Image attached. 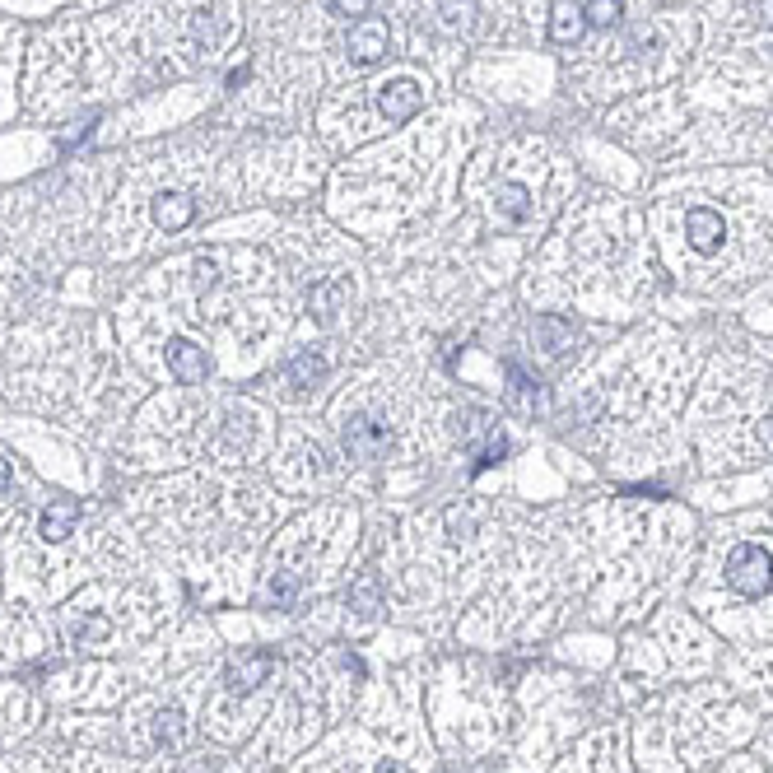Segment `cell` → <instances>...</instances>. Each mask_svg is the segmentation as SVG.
I'll use <instances>...</instances> for the list:
<instances>
[{
	"instance_id": "7c38bea8",
	"label": "cell",
	"mask_w": 773,
	"mask_h": 773,
	"mask_svg": "<svg viewBox=\"0 0 773 773\" xmlns=\"http://www.w3.org/2000/svg\"><path fill=\"white\" fill-rule=\"evenodd\" d=\"M191 219H196V205L182 191H163L159 201H154V224L159 229H187Z\"/></svg>"
},
{
	"instance_id": "9a60e30c",
	"label": "cell",
	"mask_w": 773,
	"mask_h": 773,
	"mask_svg": "<svg viewBox=\"0 0 773 773\" xmlns=\"http://www.w3.org/2000/svg\"><path fill=\"white\" fill-rule=\"evenodd\" d=\"M112 624L103 615H70V643L75 648H98V643H108Z\"/></svg>"
},
{
	"instance_id": "9c48e42d",
	"label": "cell",
	"mask_w": 773,
	"mask_h": 773,
	"mask_svg": "<svg viewBox=\"0 0 773 773\" xmlns=\"http://www.w3.org/2000/svg\"><path fill=\"white\" fill-rule=\"evenodd\" d=\"M382 56H387V28L373 24V19H364V24L350 33V61L373 66V61H382Z\"/></svg>"
},
{
	"instance_id": "484cf974",
	"label": "cell",
	"mask_w": 773,
	"mask_h": 773,
	"mask_svg": "<svg viewBox=\"0 0 773 773\" xmlns=\"http://www.w3.org/2000/svg\"><path fill=\"white\" fill-rule=\"evenodd\" d=\"M378 773H410V769H406L401 760H382V764H378Z\"/></svg>"
},
{
	"instance_id": "7402d4cb",
	"label": "cell",
	"mask_w": 773,
	"mask_h": 773,
	"mask_svg": "<svg viewBox=\"0 0 773 773\" xmlns=\"http://www.w3.org/2000/svg\"><path fill=\"white\" fill-rule=\"evenodd\" d=\"M746 14L755 28H773V0H746Z\"/></svg>"
},
{
	"instance_id": "44dd1931",
	"label": "cell",
	"mask_w": 773,
	"mask_h": 773,
	"mask_svg": "<svg viewBox=\"0 0 773 773\" xmlns=\"http://www.w3.org/2000/svg\"><path fill=\"white\" fill-rule=\"evenodd\" d=\"M266 597H271L275 606H294V597H299V583L280 573V578H271V587H266Z\"/></svg>"
},
{
	"instance_id": "6da1fadb",
	"label": "cell",
	"mask_w": 773,
	"mask_h": 773,
	"mask_svg": "<svg viewBox=\"0 0 773 773\" xmlns=\"http://www.w3.org/2000/svg\"><path fill=\"white\" fill-rule=\"evenodd\" d=\"M727 583L741 597H764L773 587V555L764 545H736L727 555Z\"/></svg>"
},
{
	"instance_id": "4fadbf2b",
	"label": "cell",
	"mask_w": 773,
	"mask_h": 773,
	"mask_svg": "<svg viewBox=\"0 0 773 773\" xmlns=\"http://www.w3.org/2000/svg\"><path fill=\"white\" fill-rule=\"evenodd\" d=\"M191 736V722L182 708H163L159 718H154V741H159L163 750H182Z\"/></svg>"
},
{
	"instance_id": "ffe728a7",
	"label": "cell",
	"mask_w": 773,
	"mask_h": 773,
	"mask_svg": "<svg viewBox=\"0 0 773 773\" xmlns=\"http://www.w3.org/2000/svg\"><path fill=\"white\" fill-rule=\"evenodd\" d=\"M587 28H615L624 14V0H587Z\"/></svg>"
},
{
	"instance_id": "277c9868",
	"label": "cell",
	"mask_w": 773,
	"mask_h": 773,
	"mask_svg": "<svg viewBox=\"0 0 773 773\" xmlns=\"http://www.w3.org/2000/svg\"><path fill=\"white\" fill-rule=\"evenodd\" d=\"M685 238H690L694 252H718L727 243V224H722L718 210H708V205H694L690 215H685Z\"/></svg>"
},
{
	"instance_id": "cb8c5ba5",
	"label": "cell",
	"mask_w": 773,
	"mask_h": 773,
	"mask_svg": "<svg viewBox=\"0 0 773 773\" xmlns=\"http://www.w3.org/2000/svg\"><path fill=\"white\" fill-rule=\"evenodd\" d=\"M368 5H373V0H331V10H336V14H354V19H359V14H368Z\"/></svg>"
},
{
	"instance_id": "2e32d148",
	"label": "cell",
	"mask_w": 773,
	"mask_h": 773,
	"mask_svg": "<svg viewBox=\"0 0 773 773\" xmlns=\"http://www.w3.org/2000/svg\"><path fill=\"white\" fill-rule=\"evenodd\" d=\"M350 611H359V615H378L382 611V583L373 578V573H364V578L350 587Z\"/></svg>"
},
{
	"instance_id": "d4e9b609",
	"label": "cell",
	"mask_w": 773,
	"mask_h": 773,
	"mask_svg": "<svg viewBox=\"0 0 773 773\" xmlns=\"http://www.w3.org/2000/svg\"><path fill=\"white\" fill-rule=\"evenodd\" d=\"M215 285V261H201L196 266V289H210Z\"/></svg>"
},
{
	"instance_id": "5b68a950",
	"label": "cell",
	"mask_w": 773,
	"mask_h": 773,
	"mask_svg": "<svg viewBox=\"0 0 773 773\" xmlns=\"http://www.w3.org/2000/svg\"><path fill=\"white\" fill-rule=\"evenodd\" d=\"M271 671H275L271 652H243V657L229 666V676H224V680H229L233 694H252L257 685H266V680H271Z\"/></svg>"
},
{
	"instance_id": "e0dca14e",
	"label": "cell",
	"mask_w": 773,
	"mask_h": 773,
	"mask_svg": "<svg viewBox=\"0 0 773 773\" xmlns=\"http://www.w3.org/2000/svg\"><path fill=\"white\" fill-rule=\"evenodd\" d=\"M499 210H503V219L522 224V219H527V210H531V191L522 187V182H503V187H499Z\"/></svg>"
},
{
	"instance_id": "8992f818",
	"label": "cell",
	"mask_w": 773,
	"mask_h": 773,
	"mask_svg": "<svg viewBox=\"0 0 773 773\" xmlns=\"http://www.w3.org/2000/svg\"><path fill=\"white\" fill-rule=\"evenodd\" d=\"M168 368H173L177 382H205L210 359H205V350L191 345V340H168Z\"/></svg>"
},
{
	"instance_id": "7a4b0ae2",
	"label": "cell",
	"mask_w": 773,
	"mask_h": 773,
	"mask_svg": "<svg viewBox=\"0 0 773 773\" xmlns=\"http://www.w3.org/2000/svg\"><path fill=\"white\" fill-rule=\"evenodd\" d=\"M387 448H392V429L382 420L354 415V420L345 424V457H350V462H378Z\"/></svg>"
},
{
	"instance_id": "4316f807",
	"label": "cell",
	"mask_w": 773,
	"mask_h": 773,
	"mask_svg": "<svg viewBox=\"0 0 773 773\" xmlns=\"http://www.w3.org/2000/svg\"><path fill=\"white\" fill-rule=\"evenodd\" d=\"M5 489H10V462L0 457V494H5Z\"/></svg>"
},
{
	"instance_id": "8fae6325",
	"label": "cell",
	"mask_w": 773,
	"mask_h": 773,
	"mask_svg": "<svg viewBox=\"0 0 773 773\" xmlns=\"http://www.w3.org/2000/svg\"><path fill=\"white\" fill-rule=\"evenodd\" d=\"M326 373H331V364H326L322 350H303L289 359V387H299V392H308V387H317V382H326Z\"/></svg>"
},
{
	"instance_id": "5bb4252c",
	"label": "cell",
	"mask_w": 773,
	"mask_h": 773,
	"mask_svg": "<svg viewBox=\"0 0 773 773\" xmlns=\"http://www.w3.org/2000/svg\"><path fill=\"white\" fill-rule=\"evenodd\" d=\"M531 336H536V345H541L545 354H564L569 350V340H573V326L564 322V317H536Z\"/></svg>"
},
{
	"instance_id": "603a6c76",
	"label": "cell",
	"mask_w": 773,
	"mask_h": 773,
	"mask_svg": "<svg viewBox=\"0 0 773 773\" xmlns=\"http://www.w3.org/2000/svg\"><path fill=\"white\" fill-rule=\"evenodd\" d=\"M94 122H98V117H89V122H75V126H70L66 136H61V150H70V145H80V140L89 136V131H94Z\"/></svg>"
},
{
	"instance_id": "ba28073f",
	"label": "cell",
	"mask_w": 773,
	"mask_h": 773,
	"mask_svg": "<svg viewBox=\"0 0 773 773\" xmlns=\"http://www.w3.org/2000/svg\"><path fill=\"white\" fill-rule=\"evenodd\" d=\"M75 522H80V503L75 499H52V508H47L42 522H38V536L47 545H56V541H66L70 531H75Z\"/></svg>"
},
{
	"instance_id": "30bf717a",
	"label": "cell",
	"mask_w": 773,
	"mask_h": 773,
	"mask_svg": "<svg viewBox=\"0 0 773 773\" xmlns=\"http://www.w3.org/2000/svg\"><path fill=\"white\" fill-rule=\"evenodd\" d=\"M350 294H354L350 280H322V285L308 294V312L322 326H331V322H336V312H340V303L350 299Z\"/></svg>"
},
{
	"instance_id": "3957f363",
	"label": "cell",
	"mask_w": 773,
	"mask_h": 773,
	"mask_svg": "<svg viewBox=\"0 0 773 773\" xmlns=\"http://www.w3.org/2000/svg\"><path fill=\"white\" fill-rule=\"evenodd\" d=\"M378 108H382V117L392 126H401V122H410V117H420V108H424V89L415 80H396V84H387L378 94Z\"/></svg>"
},
{
	"instance_id": "d6986e66",
	"label": "cell",
	"mask_w": 773,
	"mask_h": 773,
	"mask_svg": "<svg viewBox=\"0 0 773 773\" xmlns=\"http://www.w3.org/2000/svg\"><path fill=\"white\" fill-rule=\"evenodd\" d=\"M508 378H513V401H517V410H541L545 406V396H541V387L522 373V368H508Z\"/></svg>"
},
{
	"instance_id": "52a82bcc",
	"label": "cell",
	"mask_w": 773,
	"mask_h": 773,
	"mask_svg": "<svg viewBox=\"0 0 773 773\" xmlns=\"http://www.w3.org/2000/svg\"><path fill=\"white\" fill-rule=\"evenodd\" d=\"M583 33H587V10H583V5H573V0H555V10H550V42L573 47Z\"/></svg>"
},
{
	"instance_id": "ac0fdd59",
	"label": "cell",
	"mask_w": 773,
	"mask_h": 773,
	"mask_svg": "<svg viewBox=\"0 0 773 773\" xmlns=\"http://www.w3.org/2000/svg\"><path fill=\"white\" fill-rule=\"evenodd\" d=\"M438 14H443V28L462 33V28H475V0H438Z\"/></svg>"
}]
</instances>
